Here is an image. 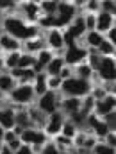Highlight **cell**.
Instances as JSON below:
<instances>
[{"mask_svg":"<svg viewBox=\"0 0 116 154\" xmlns=\"http://www.w3.org/2000/svg\"><path fill=\"white\" fill-rule=\"evenodd\" d=\"M16 86H18L16 79L11 75V74H9L7 70L0 74V91H2V93H4L5 97H7V95H9V93H11V91H13V90L16 88Z\"/></svg>","mask_w":116,"mask_h":154,"instance_id":"18","label":"cell"},{"mask_svg":"<svg viewBox=\"0 0 116 154\" xmlns=\"http://www.w3.org/2000/svg\"><path fill=\"white\" fill-rule=\"evenodd\" d=\"M91 154H116V149L106 145V143L100 140V142H97V145L91 149Z\"/></svg>","mask_w":116,"mask_h":154,"instance_id":"30","label":"cell"},{"mask_svg":"<svg viewBox=\"0 0 116 154\" xmlns=\"http://www.w3.org/2000/svg\"><path fill=\"white\" fill-rule=\"evenodd\" d=\"M20 140H22V143L29 145V147L34 151V154H38L39 151H41V147H43L50 138L45 134V131H43V129L29 127V129H23V131H22Z\"/></svg>","mask_w":116,"mask_h":154,"instance_id":"4","label":"cell"},{"mask_svg":"<svg viewBox=\"0 0 116 154\" xmlns=\"http://www.w3.org/2000/svg\"><path fill=\"white\" fill-rule=\"evenodd\" d=\"M116 111V97L115 95H106L100 100H95V108H93V115L102 118L104 115Z\"/></svg>","mask_w":116,"mask_h":154,"instance_id":"11","label":"cell"},{"mask_svg":"<svg viewBox=\"0 0 116 154\" xmlns=\"http://www.w3.org/2000/svg\"><path fill=\"white\" fill-rule=\"evenodd\" d=\"M52 142L55 143V147H57L59 151H70V149H75V147H73V138H68V136H63V134L54 136Z\"/></svg>","mask_w":116,"mask_h":154,"instance_id":"24","label":"cell"},{"mask_svg":"<svg viewBox=\"0 0 116 154\" xmlns=\"http://www.w3.org/2000/svg\"><path fill=\"white\" fill-rule=\"evenodd\" d=\"M2 72H5V66H4V56L0 57V74H2Z\"/></svg>","mask_w":116,"mask_h":154,"instance_id":"42","label":"cell"},{"mask_svg":"<svg viewBox=\"0 0 116 154\" xmlns=\"http://www.w3.org/2000/svg\"><path fill=\"white\" fill-rule=\"evenodd\" d=\"M88 57V48L86 47H79V45H73V47H68L64 48V65L68 66H75L79 63H84Z\"/></svg>","mask_w":116,"mask_h":154,"instance_id":"9","label":"cell"},{"mask_svg":"<svg viewBox=\"0 0 116 154\" xmlns=\"http://www.w3.org/2000/svg\"><path fill=\"white\" fill-rule=\"evenodd\" d=\"M7 100L14 108H29L36 102V95L32 90V84H18L9 95Z\"/></svg>","mask_w":116,"mask_h":154,"instance_id":"3","label":"cell"},{"mask_svg":"<svg viewBox=\"0 0 116 154\" xmlns=\"http://www.w3.org/2000/svg\"><path fill=\"white\" fill-rule=\"evenodd\" d=\"M93 70H91V66L84 61V63H79L73 66V75L79 77V79H84V81H91V77H93Z\"/></svg>","mask_w":116,"mask_h":154,"instance_id":"22","label":"cell"},{"mask_svg":"<svg viewBox=\"0 0 116 154\" xmlns=\"http://www.w3.org/2000/svg\"><path fill=\"white\" fill-rule=\"evenodd\" d=\"M63 66H64V59L59 57V56H54V59H52V61L48 63V66L45 68V74L48 77H59Z\"/></svg>","mask_w":116,"mask_h":154,"instance_id":"19","label":"cell"},{"mask_svg":"<svg viewBox=\"0 0 116 154\" xmlns=\"http://www.w3.org/2000/svg\"><path fill=\"white\" fill-rule=\"evenodd\" d=\"M102 82H115L116 81V61L115 57H100V65L95 72Z\"/></svg>","mask_w":116,"mask_h":154,"instance_id":"7","label":"cell"},{"mask_svg":"<svg viewBox=\"0 0 116 154\" xmlns=\"http://www.w3.org/2000/svg\"><path fill=\"white\" fill-rule=\"evenodd\" d=\"M43 48H46L43 34H39V36H36V38L27 39V41L22 43V52H25V54H32V56H36V54L41 52Z\"/></svg>","mask_w":116,"mask_h":154,"instance_id":"13","label":"cell"},{"mask_svg":"<svg viewBox=\"0 0 116 154\" xmlns=\"http://www.w3.org/2000/svg\"><path fill=\"white\" fill-rule=\"evenodd\" d=\"M82 11H84V13H89V14H97V13H100V2H97V0H88V2H84Z\"/></svg>","mask_w":116,"mask_h":154,"instance_id":"32","label":"cell"},{"mask_svg":"<svg viewBox=\"0 0 116 154\" xmlns=\"http://www.w3.org/2000/svg\"><path fill=\"white\" fill-rule=\"evenodd\" d=\"M2 34H4V25H2V20H0V38H2Z\"/></svg>","mask_w":116,"mask_h":154,"instance_id":"45","label":"cell"},{"mask_svg":"<svg viewBox=\"0 0 116 154\" xmlns=\"http://www.w3.org/2000/svg\"><path fill=\"white\" fill-rule=\"evenodd\" d=\"M2 25H4V32L13 36L14 39L18 41H27V39H32L43 34V31L39 29L38 25H31L27 23L23 18H20L18 14H13V16H5L2 20Z\"/></svg>","mask_w":116,"mask_h":154,"instance_id":"1","label":"cell"},{"mask_svg":"<svg viewBox=\"0 0 116 154\" xmlns=\"http://www.w3.org/2000/svg\"><path fill=\"white\" fill-rule=\"evenodd\" d=\"M61 154H80L77 149H70V151H61Z\"/></svg>","mask_w":116,"mask_h":154,"instance_id":"41","label":"cell"},{"mask_svg":"<svg viewBox=\"0 0 116 154\" xmlns=\"http://www.w3.org/2000/svg\"><path fill=\"white\" fill-rule=\"evenodd\" d=\"M14 122H16V125L22 127V129L32 127V122H31V116H29V113H27V108H16Z\"/></svg>","mask_w":116,"mask_h":154,"instance_id":"20","label":"cell"},{"mask_svg":"<svg viewBox=\"0 0 116 154\" xmlns=\"http://www.w3.org/2000/svg\"><path fill=\"white\" fill-rule=\"evenodd\" d=\"M97 52H98V56H102V57H115L116 45L109 43L107 39H104V41L100 43V47L97 48Z\"/></svg>","mask_w":116,"mask_h":154,"instance_id":"27","label":"cell"},{"mask_svg":"<svg viewBox=\"0 0 116 154\" xmlns=\"http://www.w3.org/2000/svg\"><path fill=\"white\" fill-rule=\"evenodd\" d=\"M54 59V52L52 50H48V48H43L41 52L36 54V65L32 66V70H34V74L38 75V74H45V68L48 66V63Z\"/></svg>","mask_w":116,"mask_h":154,"instance_id":"12","label":"cell"},{"mask_svg":"<svg viewBox=\"0 0 116 154\" xmlns=\"http://www.w3.org/2000/svg\"><path fill=\"white\" fill-rule=\"evenodd\" d=\"M72 75H73V66L64 65V66H63V70H61V74H59V77H61L63 81H66V79H70Z\"/></svg>","mask_w":116,"mask_h":154,"instance_id":"37","label":"cell"},{"mask_svg":"<svg viewBox=\"0 0 116 154\" xmlns=\"http://www.w3.org/2000/svg\"><path fill=\"white\" fill-rule=\"evenodd\" d=\"M102 120L106 122V125L109 127V131H116V111H111V113L104 115Z\"/></svg>","mask_w":116,"mask_h":154,"instance_id":"36","label":"cell"},{"mask_svg":"<svg viewBox=\"0 0 116 154\" xmlns=\"http://www.w3.org/2000/svg\"><path fill=\"white\" fill-rule=\"evenodd\" d=\"M18 16L23 18L27 23L36 25L41 16V9H39L38 2H18Z\"/></svg>","mask_w":116,"mask_h":154,"instance_id":"6","label":"cell"},{"mask_svg":"<svg viewBox=\"0 0 116 154\" xmlns=\"http://www.w3.org/2000/svg\"><path fill=\"white\" fill-rule=\"evenodd\" d=\"M104 39H107L109 43H113V45H116V25L115 27H111L106 34H104Z\"/></svg>","mask_w":116,"mask_h":154,"instance_id":"38","label":"cell"},{"mask_svg":"<svg viewBox=\"0 0 116 154\" xmlns=\"http://www.w3.org/2000/svg\"><path fill=\"white\" fill-rule=\"evenodd\" d=\"M82 22H84L86 32H88V31H95V27H97V14L84 13V14H82Z\"/></svg>","mask_w":116,"mask_h":154,"instance_id":"31","label":"cell"},{"mask_svg":"<svg viewBox=\"0 0 116 154\" xmlns=\"http://www.w3.org/2000/svg\"><path fill=\"white\" fill-rule=\"evenodd\" d=\"M0 48H2V52L4 54H11V52H22V41H18V39H14L13 36H9V34H2V38H0Z\"/></svg>","mask_w":116,"mask_h":154,"instance_id":"15","label":"cell"},{"mask_svg":"<svg viewBox=\"0 0 116 154\" xmlns=\"http://www.w3.org/2000/svg\"><path fill=\"white\" fill-rule=\"evenodd\" d=\"M4 145H7V147L14 152V151H18V149L22 147V140H20V136H16L14 131L11 129V131H5V134H4Z\"/></svg>","mask_w":116,"mask_h":154,"instance_id":"23","label":"cell"},{"mask_svg":"<svg viewBox=\"0 0 116 154\" xmlns=\"http://www.w3.org/2000/svg\"><path fill=\"white\" fill-rule=\"evenodd\" d=\"M22 52H11V54H4V66L7 72L18 68V61H20Z\"/></svg>","mask_w":116,"mask_h":154,"instance_id":"25","label":"cell"},{"mask_svg":"<svg viewBox=\"0 0 116 154\" xmlns=\"http://www.w3.org/2000/svg\"><path fill=\"white\" fill-rule=\"evenodd\" d=\"M100 11L116 16V2H113V0H102L100 2Z\"/></svg>","mask_w":116,"mask_h":154,"instance_id":"34","label":"cell"},{"mask_svg":"<svg viewBox=\"0 0 116 154\" xmlns=\"http://www.w3.org/2000/svg\"><path fill=\"white\" fill-rule=\"evenodd\" d=\"M14 115H16V108L9 104V100L5 99V102L0 106V127L5 131H11L16 122H14Z\"/></svg>","mask_w":116,"mask_h":154,"instance_id":"10","label":"cell"},{"mask_svg":"<svg viewBox=\"0 0 116 154\" xmlns=\"http://www.w3.org/2000/svg\"><path fill=\"white\" fill-rule=\"evenodd\" d=\"M64 120H66V115L59 109V111H55V113H52V115H48V120H46V125H45V134L48 136V138H54V136H57V134H61V127H63V124H64Z\"/></svg>","mask_w":116,"mask_h":154,"instance_id":"8","label":"cell"},{"mask_svg":"<svg viewBox=\"0 0 116 154\" xmlns=\"http://www.w3.org/2000/svg\"><path fill=\"white\" fill-rule=\"evenodd\" d=\"M14 154H34V151L29 147V145H25V143H22V147L18 149V151H14Z\"/></svg>","mask_w":116,"mask_h":154,"instance_id":"39","label":"cell"},{"mask_svg":"<svg viewBox=\"0 0 116 154\" xmlns=\"http://www.w3.org/2000/svg\"><path fill=\"white\" fill-rule=\"evenodd\" d=\"M102 41H104V34H100V32H97V31H88V32L82 36V45H84L88 50H89V48L97 50Z\"/></svg>","mask_w":116,"mask_h":154,"instance_id":"17","label":"cell"},{"mask_svg":"<svg viewBox=\"0 0 116 154\" xmlns=\"http://www.w3.org/2000/svg\"><path fill=\"white\" fill-rule=\"evenodd\" d=\"M91 88H93V84L89 81H84V79H79V77L72 75L70 79L63 81L59 95L61 97H77V99H82V97L91 93Z\"/></svg>","mask_w":116,"mask_h":154,"instance_id":"2","label":"cell"},{"mask_svg":"<svg viewBox=\"0 0 116 154\" xmlns=\"http://www.w3.org/2000/svg\"><path fill=\"white\" fill-rule=\"evenodd\" d=\"M111 27H115V16L113 14H107V13H97V27L95 31L100 32V34H106Z\"/></svg>","mask_w":116,"mask_h":154,"instance_id":"14","label":"cell"},{"mask_svg":"<svg viewBox=\"0 0 116 154\" xmlns=\"http://www.w3.org/2000/svg\"><path fill=\"white\" fill-rule=\"evenodd\" d=\"M2 56H4V52H2V48H0V57H2Z\"/></svg>","mask_w":116,"mask_h":154,"instance_id":"47","label":"cell"},{"mask_svg":"<svg viewBox=\"0 0 116 154\" xmlns=\"http://www.w3.org/2000/svg\"><path fill=\"white\" fill-rule=\"evenodd\" d=\"M61 84H63V79H61V77H48V75H46V86H48V90H50V91L59 93Z\"/></svg>","mask_w":116,"mask_h":154,"instance_id":"33","label":"cell"},{"mask_svg":"<svg viewBox=\"0 0 116 154\" xmlns=\"http://www.w3.org/2000/svg\"><path fill=\"white\" fill-rule=\"evenodd\" d=\"M38 154H61V151L55 147V143H54L52 140H48V142L41 147V151H39Z\"/></svg>","mask_w":116,"mask_h":154,"instance_id":"35","label":"cell"},{"mask_svg":"<svg viewBox=\"0 0 116 154\" xmlns=\"http://www.w3.org/2000/svg\"><path fill=\"white\" fill-rule=\"evenodd\" d=\"M61 95L59 93H55V91H46V93H43L41 97L36 99V102H34V106L38 108L41 113H45V115H52V113H55V111H59L61 109Z\"/></svg>","mask_w":116,"mask_h":154,"instance_id":"5","label":"cell"},{"mask_svg":"<svg viewBox=\"0 0 116 154\" xmlns=\"http://www.w3.org/2000/svg\"><path fill=\"white\" fill-rule=\"evenodd\" d=\"M2 147H4V143H2V142H0V151H2Z\"/></svg>","mask_w":116,"mask_h":154,"instance_id":"46","label":"cell"},{"mask_svg":"<svg viewBox=\"0 0 116 154\" xmlns=\"http://www.w3.org/2000/svg\"><path fill=\"white\" fill-rule=\"evenodd\" d=\"M32 90H34L36 99L48 91V86H46V74H38V75L34 77V81H32Z\"/></svg>","mask_w":116,"mask_h":154,"instance_id":"21","label":"cell"},{"mask_svg":"<svg viewBox=\"0 0 116 154\" xmlns=\"http://www.w3.org/2000/svg\"><path fill=\"white\" fill-rule=\"evenodd\" d=\"M80 104H82V99H77V97H63L61 99V111L66 116L73 115L80 111Z\"/></svg>","mask_w":116,"mask_h":154,"instance_id":"16","label":"cell"},{"mask_svg":"<svg viewBox=\"0 0 116 154\" xmlns=\"http://www.w3.org/2000/svg\"><path fill=\"white\" fill-rule=\"evenodd\" d=\"M4 134H5V129L0 127V142H2V143H4Z\"/></svg>","mask_w":116,"mask_h":154,"instance_id":"43","label":"cell"},{"mask_svg":"<svg viewBox=\"0 0 116 154\" xmlns=\"http://www.w3.org/2000/svg\"><path fill=\"white\" fill-rule=\"evenodd\" d=\"M5 99H7V97H5V95H4V93H2V91H0V106H2V104H4V102H5Z\"/></svg>","mask_w":116,"mask_h":154,"instance_id":"44","label":"cell"},{"mask_svg":"<svg viewBox=\"0 0 116 154\" xmlns=\"http://www.w3.org/2000/svg\"><path fill=\"white\" fill-rule=\"evenodd\" d=\"M38 4H39V9H41V14H43V16H55L59 2H52V0H43V2H38Z\"/></svg>","mask_w":116,"mask_h":154,"instance_id":"26","label":"cell"},{"mask_svg":"<svg viewBox=\"0 0 116 154\" xmlns=\"http://www.w3.org/2000/svg\"><path fill=\"white\" fill-rule=\"evenodd\" d=\"M0 154H14V152H13L7 145H4V147H2V151H0Z\"/></svg>","mask_w":116,"mask_h":154,"instance_id":"40","label":"cell"},{"mask_svg":"<svg viewBox=\"0 0 116 154\" xmlns=\"http://www.w3.org/2000/svg\"><path fill=\"white\" fill-rule=\"evenodd\" d=\"M34 65H36V56L22 52L20 61H18V68H22V70H29V68H32Z\"/></svg>","mask_w":116,"mask_h":154,"instance_id":"28","label":"cell"},{"mask_svg":"<svg viewBox=\"0 0 116 154\" xmlns=\"http://www.w3.org/2000/svg\"><path fill=\"white\" fill-rule=\"evenodd\" d=\"M77 133H79V127L73 122H70V120L66 118L64 124H63V127H61V134H63V136H68V138H73Z\"/></svg>","mask_w":116,"mask_h":154,"instance_id":"29","label":"cell"}]
</instances>
